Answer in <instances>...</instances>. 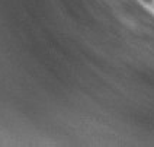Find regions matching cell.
<instances>
[{
	"instance_id": "6da1fadb",
	"label": "cell",
	"mask_w": 154,
	"mask_h": 147,
	"mask_svg": "<svg viewBox=\"0 0 154 147\" xmlns=\"http://www.w3.org/2000/svg\"><path fill=\"white\" fill-rule=\"evenodd\" d=\"M138 3H141L150 13L154 15V0H138Z\"/></svg>"
}]
</instances>
